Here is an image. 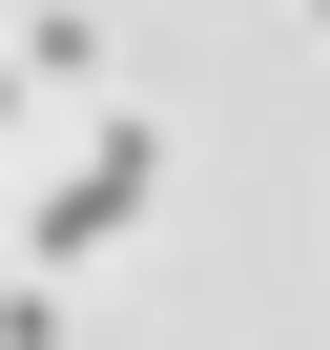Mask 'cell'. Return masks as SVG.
<instances>
[{
	"instance_id": "7a4b0ae2",
	"label": "cell",
	"mask_w": 330,
	"mask_h": 350,
	"mask_svg": "<svg viewBox=\"0 0 330 350\" xmlns=\"http://www.w3.org/2000/svg\"><path fill=\"white\" fill-rule=\"evenodd\" d=\"M0 42H21V83H103V21H83V0H21Z\"/></svg>"
},
{
	"instance_id": "3957f363",
	"label": "cell",
	"mask_w": 330,
	"mask_h": 350,
	"mask_svg": "<svg viewBox=\"0 0 330 350\" xmlns=\"http://www.w3.org/2000/svg\"><path fill=\"white\" fill-rule=\"evenodd\" d=\"M0 350H83V329H62V268H21V288H0Z\"/></svg>"
},
{
	"instance_id": "277c9868",
	"label": "cell",
	"mask_w": 330,
	"mask_h": 350,
	"mask_svg": "<svg viewBox=\"0 0 330 350\" xmlns=\"http://www.w3.org/2000/svg\"><path fill=\"white\" fill-rule=\"evenodd\" d=\"M0 103H21V42H0Z\"/></svg>"
},
{
	"instance_id": "6da1fadb",
	"label": "cell",
	"mask_w": 330,
	"mask_h": 350,
	"mask_svg": "<svg viewBox=\"0 0 330 350\" xmlns=\"http://www.w3.org/2000/svg\"><path fill=\"white\" fill-rule=\"evenodd\" d=\"M144 206H165V124H83L62 186H21V268H83V247H124Z\"/></svg>"
}]
</instances>
